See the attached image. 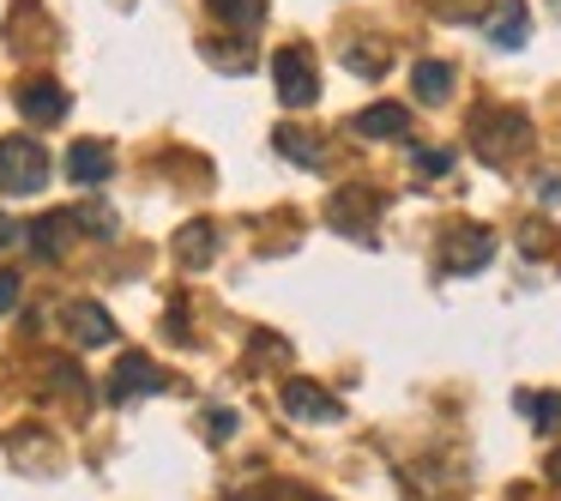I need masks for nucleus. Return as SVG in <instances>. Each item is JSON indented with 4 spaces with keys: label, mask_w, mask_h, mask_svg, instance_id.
<instances>
[{
    "label": "nucleus",
    "mask_w": 561,
    "mask_h": 501,
    "mask_svg": "<svg viewBox=\"0 0 561 501\" xmlns=\"http://www.w3.org/2000/svg\"><path fill=\"white\" fill-rule=\"evenodd\" d=\"M49 182V151L25 134L0 139V194H43Z\"/></svg>",
    "instance_id": "1"
},
{
    "label": "nucleus",
    "mask_w": 561,
    "mask_h": 501,
    "mask_svg": "<svg viewBox=\"0 0 561 501\" xmlns=\"http://www.w3.org/2000/svg\"><path fill=\"white\" fill-rule=\"evenodd\" d=\"M471 146L483 151V163H507L531 146V122L519 110H483L471 122Z\"/></svg>",
    "instance_id": "2"
},
{
    "label": "nucleus",
    "mask_w": 561,
    "mask_h": 501,
    "mask_svg": "<svg viewBox=\"0 0 561 501\" xmlns=\"http://www.w3.org/2000/svg\"><path fill=\"white\" fill-rule=\"evenodd\" d=\"M272 79H278V103L284 110H308L320 98V79H314V61L302 49H278L272 55Z\"/></svg>",
    "instance_id": "3"
},
{
    "label": "nucleus",
    "mask_w": 561,
    "mask_h": 501,
    "mask_svg": "<svg viewBox=\"0 0 561 501\" xmlns=\"http://www.w3.org/2000/svg\"><path fill=\"white\" fill-rule=\"evenodd\" d=\"M284 411L302 417V423H339L344 399L327 392V387H314V380H290V387H284Z\"/></svg>",
    "instance_id": "4"
},
{
    "label": "nucleus",
    "mask_w": 561,
    "mask_h": 501,
    "mask_svg": "<svg viewBox=\"0 0 561 501\" xmlns=\"http://www.w3.org/2000/svg\"><path fill=\"white\" fill-rule=\"evenodd\" d=\"M489 260H495V236L483 224H459L447 236V272H483Z\"/></svg>",
    "instance_id": "5"
},
{
    "label": "nucleus",
    "mask_w": 561,
    "mask_h": 501,
    "mask_svg": "<svg viewBox=\"0 0 561 501\" xmlns=\"http://www.w3.org/2000/svg\"><path fill=\"white\" fill-rule=\"evenodd\" d=\"M163 387V375H158V363H151L146 351H127L122 363H115V375H110V399H146V392H158Z\"/></svg>",
    "instance_id": "6"
},
{
    "label": "nucleus",
    "mask_w": 561,
    "mask_h": 501,
    "mask_svg": "<svg viewBox=\"0 0 561 501\" xmlns=\"http://www.w3.org/2000/svg\"><path fill=\"white\" fill-rule=\"evenodd\" d=\"M67 332H73V344H85V351L115 344V320L103 303H67Z\"/></svg>",
    "instance_id": "7"
},
{
    "label": "nucleus",
    "mask_w": 561,
    "mask_h": 501,
    "mask_svg": "<svg viewBox=\"0 0 561 501\" xmlns=\"http://www.w3.org/2000/svg\"><path fill=\"white\" fill-rule=\"evenodd\" d=\"M19 115H25V122H37V127L61 122V115H67V91L55 86V79H31V86L19 91Z\"/></svg>",
    "instance_id": "8"
},
{
    "label": "nucleus",
    "mask_w": 561,
    "mask_h": 501,
    "mask_svg": "<svg viewBox=\"0 0 561 501\" xmlns=\"http://www.w3.org/2000/svg\"><path fill=\"white\" fill-rule=\"evenodd\" d=\"M67 175H73L79 187H98V182H110V175H115V158H110V146H103V139H79V146L67 151Z\"/></svg>",
    "instance_id": "9"
},
{
    "label": "nucleus",
    "mask_w": 561,
    "mask_h": 501,
    "mask_svg": "<svg viewBox=\"0 0 561 501\" xmlns=\"http://www.w3.org/2000/svg\"><path fill=\"white\" fill-rule=\"evenodd\" d=\"M351 127L363 139H404V134H411V110H404V103H368Z\"/></svg>",
    "instance_id": "10"
},
{
    "label": "nucleus",
    "mask_w": 561,
    "mask_h": 501,
    "mask_svg": "<svg viewBox=\"0 0 561 501\" xmlns=\"http://www.w3.org/2000/svg\"><path fill=\"white\" fill-rule=\"evenodd\" d=\"M67 230H73V212H49V218H37V224L25 230L31 254H37V260H61V248H67Z\"/></svg>",
    "instance_id": "11"
},
{
    "label": "nucleus",
    "mask_w": 561,
    "mask_h": 501,
    "mask_svg": "<svg viewBox=\"0 0 561 501\" xmlns=\"http://www.w3.org/2000/svg\"><path fill=\"white\" fill-rule=\"evenodd\" d=\"M525 31H531V13H525V0H501L495 19H489V43H495V49H519Z\"/></svg>",
    "instance_id": "12"
},
{
    "label": "nucleus",
    "mask_w": 561,
    "mask_h": 501,
    "mask_svg": "<svg viewBox=\"0 0 561 501\" xmlns=\"http://www.w3.org/2000/svg\"><path fill=\"white\" fill-rule=\"evenodd\" d=\"M211 254H218V230H211L206 218H199V224H187V230L175 236V260H182L187 272L211 266Z\"/></svg>",
    "instance_id": "13"
},
{
    "label": "nucleus",
    "mask_w": 561,
    "mask_h": 501,
    "mask_svg": "<svg viewBox=\"0 0 561 501\" xmlns=\"http://www.w3.org/2000/svg\"><path fill=\"white\" fill-rule=\"evenodd\" d=\"M411 91L423 103H447L453 98V67L447 61H416L411 67Z\"/></svg>",
    "instance_id": "14"
},
{
    "label": "nucleus",
    "mask_w": 561,
    "mask_h": 501,
    "mask_svg": "<svg viewBox=\"0 0 561 501\" xmlns=\"http://www.w3.org/2000/svg\"><path fill=\"white\" fill-rule=\"evenodd\" d=\"M513 405L537 423V435H556V429H561V392H519Z\"/></svg>",
    "instance_id": "15"
},
{
    "label": "nucleus",
    "mask_w": 561,
    "mask_h": 501,
    "mask_svg": "<svg viewBox=\"0 0 561 501\" xmlns=\"http://www.w3.org/2000/svg\"><path fill=\"white\" fill-rule=\"evenodd\" d=\"M211 13H218L224 25H236V31H260V19H266V0H211Z\"/></svg>",
    "instance_id": "16"
},
{
    "label": "nucleus",
    "mask_w": 561,
    "mask_h": 501,
    "mask_svg": "<svg viewBox=\"0 0 561 501\" xmlns=\"http://www.w3.org/2000/svg\"><path fill=\"white\" fill-rule=\"evenodd\" d=\"M272 146H278L290 163H302V170H320V146L308 134H296V127H278V134H272Z\"/></svg>",
    "instance_id": "17"
},
{
    "label": "nucleus",
    "mask_w": 561,
    "mask_h": 501,
    "mask_svg": "<svg viewBox=\"0 0 561 501\" xmlns=\"http://www.w3.org/2000/svg\"><path fill=\"white\" fill-rule=\"evenodd\" d=\"M411 163H416L423 175H447V170H453V151H447V146H423V151H411Z\"/></svg>",
    "instance_id": "18"
},
{
    "label": "nucleus",
    "mask_w": 561,
    "mask_h": 501,
    "mask_svg": "<svg viewBox=\"0 0 561 501\" xmlns=\"http://www.w3.org/2000/svg\"><path fill=\"white\" fill-rule=\"evenodd\" d=\"M19 291H25V284H19V272H0V315H7V308H19Z\"/></svg>",
    "instance_id": "19"
},
{
    "label": "nucleus",
    "mask_w": 561,
    "mask_h": 501,
    "mask_svg": "<svg viewBox=\"0 0 561 501\" xmlns=\"http://www.w3.org/2000/svg\"><path fill=\"white\" fill-rule=\"evenodd\" d=\"M206 429H211V441H230V429H236V411H206Z\"/></svg>",
    "instance_id": "20"
},
{
    "label": "nucleus",
    "mask_w": 561,
    "mask_h": 501,
    "mask_svg": "<svg viewBox=\"0 0 561 501\" xmlns=\"http://www.w3.org/2000/svg\"><path fill=\"white\" fill-rule=\"evenodd\" d=\"M351 67H356V73H368V79H375L387 61H380V55H363V49H351Z\"/></svg>",
    "instance_id": "21"
},
{
    "label": "nucleus",
    "mask_w": 561,
    "mask_h": 501,
    "mask_svg": "<svg viewBox=\"0 0 561 501\" xmlns=\"http://www.w3.org/2000/svg\"><path fill=\"white\" fill-rule=\"evenodd\" d=\"M537 200H543V206H561V175H543V182H537Z\"/></svg>",
    "instance_id": "22"
},
{
    "label": "nucleus",
    "mask_w": 561,
    "mask_h": 501,
    "mask_svg": "<svg viewBox=\"0 0 561 501\" xmlns=\"http://www.w3.org/2000/svg\"><path fill=\"white\" fill-rule=\"evenodd\" d=\"M19 236H25V230H19V224H13V218H7V212H0V248H13V242H19Z\"/></svg>",
    "instance_id": "23"
},
{
    "label": "nucleus",
    "mask_w": 561,
    "mask_h": 501,
    "mask_svg": "<svg viewBox=\"0 0 561 501\" xmlns=\"http://www.w3.org/2000/svg\"><path fill=\"white\" fill-rule=\"evenodd\" d=\"M543 471H549V483H561V447L549 453V465H543Z\"/></svg>",
    "instance_id": "24"
},
{
    "label": "nucleus",
    "mask_w": 561,
    "mask_h": 501,
    "mask_svg": "<svg viewBox=\"0 0 561 501\" xmlns=\"http://www.w3.org/2000/svg\"><path fill=\"white\" fill-rule=\"evenodd\" d=\"M278 501H314V496H302V489H284V496Z\"/></svg>",
    "instance_id": "25"
}]
</instances>
